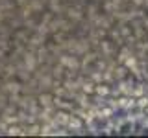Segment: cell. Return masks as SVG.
Returning a JSON list of instances; mask_svg holds the SVG:
<instances>
[{
    "label": "cell",
    "instance_id": "1",
    "mask_svg": "<svg viewBox=\"0 0 148 138\" xmlns=\"http://www.w3.org/2000/svg\"><path fill=\"white\" fill-rule=\"evenodd\" d=\"M133 120L132 118H128V120H122V122L119 123V127H117V131L120 133V135H130V133L133 131Z\"/></svg>",
    "mask_w": 148,
    "mask_h": 138
}]
</instances>
